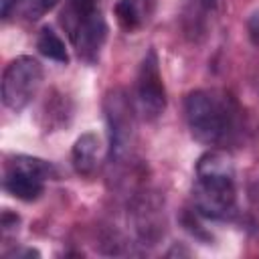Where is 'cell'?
<instances>
[{"mask_svg": "<svg viewBox=\"0 0 259 259\" xmlns=\"http://www.w3.org/2000/svg\"><path fill=\"white\" fill-rule=\"evenodd\" d=\"M36 49L40 51V55H45L51 61L57 63H69V55H67V47L63 42V38L49 26H45L38 36H36Z\"/></svg>", "mask_w": 259, "mask_h": 259, "instance_id": "13", "label": "cell"}, {"mask_svg": "<svg viewBox=\"0 0 259 259\" xmlns=\"http://www.w3.org/2000/svg\"><path fill=\"white\" fill-rule=\"evenodd\" d=\"M40 253L36 249H14L12 253H6V257H38Z\"/></svg>", "mask_w": 259, "mask_h": 259, "instance_id": "17", "label": "cell"}, {"mask_svg": "<svg viewBox=\"0 0 259 259\" xmlns=\"http://www.w3.org/2000/svg\"><path fill=\"white\" fill-rule=\"evenodd\" d=\"M247 34L255 47H259V10H255L247 20Z\"/></svg>", "mask_w": 259, "mask_h": 259, "instance_id": "15", "label": "cell"}, {"mask_svg": "<svg viewBox=\"0 0 259 259\" xmlns=\"http://www.w3.org/2000/svg\"><path fill=\"white\" fill-rule=\"evenodd\" d=\"M156 12V0H119L115 4V18L127 32L144 28Z\"/></svg>", "mask_w": 259, "mask_h": 259, "instance_id": "10", "label": "cell"}, {"mask_svg": "<svg viewBox=\"0 0 259 259\" xmlns=\"http://www.w3.org/2000/svg\"><path fill=\"white\" fill-rule=\"evenodd\" d=\"M42 83V65L28 55L12 59L2 73V101L12 111H22Z\"/></svg>", "mask_w": 259, "mask_h": 259, "instance_id": "5", "label": "cell"}, {"mask_svg": "<svg viewBox=\"0 0 259 259\" xmlns=\"http://www.w3.org/2000/svg\"><path fill=\"white\" fill-rule=\"evenodd\" d=\"M219 0H182L180 4V28L186 40L198 45L202 42L217 20Z\"/></svg>", "mask_w": 259, "mask_h": 259, "instance_id": "8", "label": "cell"}, {"mask_svg": "<svg viewBox=\"0 0 259 259\" xmlns=\"http://www.w3.org/2000/svg\"><path fill=\"white\" fill-rule=\"evenodd\" d=\"M194 210L204 219L223 221L237 208L235 168L225 150H210L196 162V180L192 186Z\"/></svg>", "mask_w": 259, "mask_h": 259, "instance_id": "2", "label": "cell"}, {"mask_svg": "<svg viewBox=\"0 0 259 259\" xmlns=\"http://www.w3.org/2000/svg\"><path fill=\"white\" fill-rule=\"evenodd\" d=\"M190 136L210 148L227 150L247 136V115L235 95L225 89H196L184 99Z\"/></svg>", "mask_w": 259, "mask_h": 259, "instance_id": "1", "label": "cell"}, {"mask_svg": "<svg viewBox=\"0 0 259 259\" xmlns=\"http://www.w3.org/2000/svg\"><path fill=\"white\" fill-rule=\"evenodd\" d=\"M97 154H99V140L95 134H83L77 138L73 152H71V162L73 168L79 176H91L97 168Z\"/></svg>", "mask_w": 259, "mask_h": 259, "instance_id": "11", "label": "cell"}, {"mask_svg": "<svg viewBox=\"0 0 259 259\" xmlns=\"http://www.w3.org/2000/svg\"><path fill=\"white\" fill-rule=\"evenodd\" d=\"M16 225H18V217L12 214V212H8V210H4V212H2V231L6 233V231H10V229H14Z\"/></svg>", "mask_w": 259, "mask_h": 259, "instance_id": "16", "label": "cell"}, {"mask_svg": "<svg viewBox=\"0 0 259 259\" xmlns=\"http://www.w3.org/2000/svg\"><path fill=\"white\" fill-rule=\"evenodd\" d=\"M134 229L136 235L144 245H154L162 233H164V217H162V204L152 194H142L132 208Z\"/></svg>", "mask_w": 259, "mask_h": 259, "instance_id": "9", "label": "cell"}, {"mask_svg": "<svg viewBox=\"0 0 259 259\" xmlns=\"http://www.w3.org/2000/svg\"><path fill=\"white\" fill-rule=\"evenodd\" d=\"M61 0H2V16H18L24 20H38L53 10Z\"/></svg>", "mask_w": 259, "mask_h": 259, "instance_id": "12", "label": "cell"}, {"mask_svg": "<svg viewBox=\"0 0 259 259\" xmlns=\"http://www.w3.org/2000/svg\"><path fill=\"white\" fill-rule=\"evenodd\" d=\"M136 107L140 115L148 121L160 117L166 109V89L160 73L158 55L154 49L146 53L142 59L140 71H138V83H136Z\"/></svg>", "mask_w": 259, "mask_h": 259, "instance_id": "6", "label": "cell"}, {"mask_svg": "<svg viewBox=\"0 0 259 259\" xmlns=\"http://www.w3.org/2000/svg\"><path fill=\"white\" fill-rule=\"evenodd\" d=\"M105 119L109 127V154L113 160L127 156L134 142V107L127 93L113 89L105 97Z\"/></svg>", "mask_w": 259, "mask_h": 259, "instance_id": "7", "label": "cell"}, {"mask_svg": "<svg viewBox=\"0 0 259 259\" xmlns=\"http://www.w3.org/2000/svg\"><path fill=\"white\" fill-rule=\"evenodd\" d=\"M57 178V168L34 156H14L4 168V190L18 200L32 202L45 192V182Z\"/></svg>", "mask_w": 259, "mask_h": 259, "instance_id": "4", "label": "cell"}, {"mask_svg": "<svg viewBox=\"0 0 259 259\" xmlns=\"http://www.w3.org/2000/svg\"><path fill=\"white\" fill-rule=\"evenodd\" d=\"M42 115L47 117L45 127H57V125H63V123H65V115H69L67 99H63V95H61V99L49 97V99L45 101Z\"/></svg>", "mask_w": 259, "mask_h": 259, "instance_id": "14", "label": "cell"}, {"mask_svg": "<svg viewBox=\"0 0 259 259\" xmlns=\"http://www.w3.org/2000/svg\"><path fill=\"white\" fill-rule=\"evenodd\" d=\"M61 24L77 57L89 65L97 63L107 38L101 0H67L61 12Z\"/></svg>", "mask_w": 259, "mask_h": 259, "instance_id": "3", "label": "cell"}, {"mask_svg": "<svg viewBox=\"0 0 259 259\" xmlns=\"http://www.w3.org/2000/svg\"><path fill=\"white\" fill-rule=\"evenodd\" d=\"M251 200L259 204V180H257V182L251 186Z\"/></svg>", "mask_w": 259, "mask_h": 259, "instance_id": "18", "label": "cell"}]
</instances>
